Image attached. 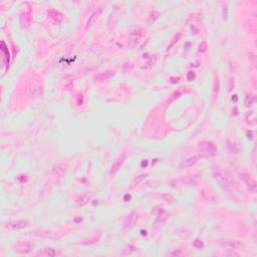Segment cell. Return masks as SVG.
Segmentation results:
<instances>
[{
    "label": "cell",
    "instance_id": "cell-1",
    "mask_svg": "<svg viewBox=\"0 0 257 257\" xmlns=\"http://www.w3.org/2000/svg\"><path fill=\"white\" fill-rule=\"evenodd\" d=\"M213 178L222 189H224L226 191H230L233 189V184H232V181L230 180V178L227 177L226 175H224L222 172L215 171L213 173Z\"/></svg>",
    "mask_w": 257,
    "mask_h": 257
},
{
    "label": "cell",
    "instance_id": "cell-2",
    "mask_svg": "<svg viewBox=\"0 0 257 257\" xmlns=\"http://www.w3.org/2000/svg\"><path fill=\"white\" fill-rule=\"evenodd\" d=\"M200 148H201V155L200 157L203 158H209V157H213L217 154V148H216L215 144L212 142H202L200 144Z\"/></svg>",
    "mask_w": 257,
    "mask_h": 257
},
{
    "label": "cell",
    "instance_id": "cell-3",
    "mask_svg": "<svg viewBox=\"0 0 257 257\" xmlns=\"http://www.w3.org/2000/svg\"><path fill=\"white\" fill-rule=\"evenodd\" d=\"M144 35V31L143 29L141 28H137L135 30H133V31L130 33L129 35V39H128V46L130 48H134V47H136L138 44L141 41L142 37Z\"/></svg>",
    "mask_w": 257,
    "mask_h": 257
},
{
    "label": "cell",
    "instance_id": "cell-4",
    "mask_svg": "<svg viewBox=\"0 0 257 257\" xmlns=\"http://www.w3.org/2000/svg\"><path fill=\"white\" fill-rule=\"evenodd\" d=\"M239 178H240L243 182L245 183V185L247 186L249 191H251V192L255 191V189H256V182H255V180L253 179L251 176H249V175L246 174V173H240V174H239Z\"/></svg>",
    "mask_w": 257,
    "mask_h": 257
},
{
    "label": "cell",
    "instance_id": "cell-5",
    "mask_svg": "<svg viewBox=\"0 0 257 257\" xmlns=\"http://www.w3.org/2000/svg\"><path fill=\"white\" fill-rule=\"evenodd\" d=\"M47 15H48L49 19L52 21L53 24L55 25H59L61 22H62V19H63V16L62 14L57 11L55 9H49L48 12H47Z\"/></svg>",
    "mask_w": 257,
    "mask_h": 257
},
{
    "label": "cell",
    "instance_id": "cell-6",
    "mask_svg": "<svg viewBox=\"0 0 257 257\" xmlns=\"http://www.w3.org/2000/svg\"><path fill=\"white\" fill-rule=\"evenodd\" d=\"M220 244L222 247L228 248L229 250H237L239 248H241L243 244L238 240H232V239H227V240H223L220 242Z\"/></svg>",
    "mask_w": 257,
    "mask_h": 257
},
{
    "label": "cell",
    "instance_id": "cell-7",
    "mask_svg": "<svg viewBox=\"0 0 257 257\" xmlns=\"http://www.w3.org/2000/svg\"><path fill=\"white\" fill-rule=\"evenodd\" d=\"M200 175H189V176H184L181 178V182L186 185H190V186H196L200 182Z\"/></svg>",
    "mask_w": 257,
    "mask_h": 257
},
{
    "label": "cell",
    "instance_id": "cell-8",
    "mask_svg": "<svg viewBox=\"0 0 257 257\" xmlns=\"http://www.w3.org/2000/svg\"><path fill=\"white\" fill-rule=\"evenodd\" d=\"M13 248H14L15 252L20 253V254H25V253L31 251L34 248V245L30 244V243H19V244L15 245Z\"/></svg>",
    "mask_w": 257,
    "mask_h": 257
},
{
    "label": "cell",
    "instance_id": "cell-9",
    "mask_svg": "<svg viewBox=\"0 0 257 257\" xmlns=\"http://www.w3.org/2000/svg\"><path fill=\"white\" fill-rule=\"evenodd\" d=\"M27 225H28V222L25 220H17L6 223L5 227H7L8 229H22L25 228Z\"/></svg>",
    "mask_w": 257,
    "mask_h": 257
},
{
    "label": "cell",
    "instance_id": "cell-10",
    "mask_svg": "<svg viewBox=\"0 0 257 257\" xmlns=\"http://www.w3.org/2000/svg\"><path fill=\"white\" fill-rule=\"evenodd\" d=\"M137 219H138V215H137L135 212H133V213L130 214V215L128 216V218L126 219L125 223H124L125 229H130V228H132L133 226L135 225Z\"/></svg>",
    "mask_w": 257,
    "mask_h": 257
},
{
    "label": "cell",
    "instance_id": "cell-11",
    "mask_svg": "<svg viewBox=\"0 0 257 257\" xmlns=\"http://www.w3.org/2000/svg\"><path fill=\"white\" fill-rule=\"evenodd\" d=\"M200 159V156H193V157H190V158H188V159H186L185 161H183L182 163L180 164V167L181 168H189V167H192L193 165H195L198 161H199Z\"/></svg>",
    "mask_w": 257,
    "mask_h": 257
},
{
    "label": "cell",
    "instance_id": "cell-12",
    "mask_svg": "<svg viewBox=\"0 0 257 257\" xmlns=\"http://www.w3.org/2000/svg\"><path fill=\"white\" fill-rule=\"evenodd\" d=\"M124 161H125V155H122L114 163V165L112 166V169H111V172H109V174L112 175V174H116V172H118L119 169H121V167L123 165V163H124Z\"/></svg>",
    "mask_w": 257,
    "mask_h": 257
},
{
    "label": "cell",
    "instance_id": "cell-13",
    "mask_svg": "<svg viewBox=\"0 0 257 257\" xmlns=\"http://www.w3.org/2000/svg\"><path fill=\"white\" fill-rule=\"evenodd\" d=\"M66 170H67V165L63 163L56 164V165L53 166V168H52V172L56 175H62L66 172Z\"/></svg>",
    "mask_w": 257,
    "mask_h": 257
},
{
    "label": "cell",
    "instance_id": "cell-14",
    "mask_svg": "<svg viewBox=\"0 0 257 257\" xmlns=\"http://www.w3.org/2000/svg\"><path fill=\"white\" fill-rule=\"evenodd\" d=\"M91 197H92L91 194H88V193L83 194L80 198H77V204L78 205V206H84L85 204L88 203V201H91Z\"/></svg>",
    "mask_w": 257,
    "mask_h": 257
},
{
    "label": "cell",
    "instance_id": "cell-15",
    "mask_svg": "<svg viewBox=\"0 0 257 257\" xmlns=\"http://www.w3.org/2000/svg\"><path fill=\"white\" fill-rule=\"evenodd\" d=\"M115 74V71H105V73H102L101 74H98L97 77H95V80H98V81L101 80H107L109 78H111L112 75Z\"/></svg>",
    "mask_w": 257,
    "mask_h": 257
},
{
    "label": "cell",
    "instance_id": "cell-16",
    "mask_svg": "<svg viewBox=\"0 0 257 257\" xmlns=\"http://www.w3.org/2000/svg\"><path fill=\"white\" fill-rule=\"evenodd\" d=\"M57 254L56 251L52 248H47V249H44L43 251L39 252L37 255H40V256H48V257H52V256H55Z\"/></svg>",
    "mask_w": 257,
    "mask_h": 257
},
{
    "label": "cell",
    "instance_id": "cell-17",
    "mask_svg": "<svg viewBox=\"0 0 257 257\" xmlns=\"http://www.w3.org/2000/svg\"><path fill=\"white\" fill-rule=\"evenodd\" d=\"M101 12H102V9H98V11H95L94 13H92L91 16L90 17V19H88V21H87V27H90L91 25H92V23L95 22V20L98 19V15H100Z\"/></svg>",
    "mask_w": 257,
    "mask_h": 257
},
{
    "label": "cell",
    "instance_id": "cell-18",
    "mask_svg": "<svg viewBox=\"0 0 257 257\" xmlns=\"http://www.w3.org/2000/svg\"><path fill=\"white\" fill-rule=\"evenodd\" d=\"M159 16H160V12H159V11H156V10H154L153 12H151V14H150V16H149V18H148V23H149V24H151V23L155 22L156 20L159 18Z\"/></svg>",
    "mask_w": 257,
    "mask_h": 257
},
{
    "label": "cell",
    "instance_id": "cell-19",
    "mask_svg": "<svg viewBox=\"0 0 257 257\" xmlns=\"http://www.w3.org/2000/svg\"><path fill=\"white\" fill-rule=\"evenodd\" d=\"M244 104H245V105H246L247 108L252 107V105L255 104V97H254V95H247V97H246V98H245Z\"/></svg>",
    "mask_w": 257,
    "mask_h": 257
},
{
    "label": "cell",
    "instance_id": "cell-20",
    "mask_svg": "<svg viewBox=\"0 0 257 257\" xmlns=\"http://www.w3.org/2000/svg\"><path fill=\"white\" fill-rule=\"evenodd\" d=\"M180 38H181V33H178V34H176V35H175L174 37H173V39H172V41L170 42V44L169 45H168V47H167V51H169L170 49H172V47L175 45V44H176L178 41H179L180 40Z\"/></svg>",
    "mask_w": 257,
    "mask_h": 257
},
{
    "label": "cell",
    "instance_id": "cell-21",
    "mask_svg": "<svg viewBox=\"0 0 257 257\" xmlns=\"http://www.w3.org/2000/svg\"><path fill=\"white\" fill-rule=\"evenodd\" d=\"M227 148H228V150L230 151L231 153H234V154H237L238 153V148H237V146L236 145H234V144H233L230 140H227Z\"/></svg>",
    "mask_w": 257,
    "mask_h": 257
},
{
    "label": "cell",
    "instance_id": "cell-22",
    "mask_svg": "<svg viewBox=\"0 0 257 257\" xmlns=\"http://www.w3.org/2000/svg\"><path fill=\"white\" fill-rule=\"evenodd\" d=\"M147 177H148V174H143V175H141V176H139V177L135 178V179H134V181H133L132 185H133V186H135V185L140 184V183L142 182L143 180H145Z\"/></svg>",
    "mask_w": 257,
    "mask_h": 257
},
{
    "label": "cell",
    "instance_id": "cell-23",
    "mask_svg": "<svg viewBox=\"0 0 257 257\" xmlns=\"http://www.w3.org/2000/svg\"><path fill=\"white\" fill-rule=\"evenodd\" d=\"M193 246L197 249H203L204 243L202 242V240H200V239H196V240L193 242Z\"/></svg>",
    "mask_w": 257,
    "mask_h": 257
},
{
    "label": "cell",
    "instance_id": "cell-24",
    "mask_svg": "<svg viewBox=\"0 0 257 257\" xmlns=\"http://www.w3.org/2000/svg\"><path fill=\"white\" fill-rule=\"evenodd\" d=\"M207 48H208V45H207V43L205 42V41H203L199 45V51H200V52H205V51L207 50Z\"/></svg>",
    "mask_w": 257,
    "mask_h": 257
},
{
    "label": "cell",
    "instance_id": "cell-25",
    "mask_svg": "<svg viewBox=\"0 0 257 257\" xmlns=\"http://www.w3.org/2000/svg\"><path fill=\"white\" fill-rule=\"evenodd\" d=\"M223 18L225 20H227V18H228V7H227V5L223 6Z\"/></svg>",
    "mask_w": 257,
    "mask_h": 257
},
{
    "label": "cell",
    "instance_id": "cell-26",
    "mask_svg": "<svg viewBox=\"0 0 257 257\" xmlns=\"http://www.w3.org/2000/svg\"><path fill=\"white\" fill-rule=\"evenodd\" d=\"M224 255H225V256H239L238 253H236L235 251H233V250H231V249H230V251L225 252Z\"/></svg>",
    "mask_w": 257,
    "mask_h": 257
},
{
    "label": "cell",
    "instance_id": "cell-27",
    "mask_svg": "<svg viewBox=\"0 0 257 257\" xmlns=\"http://www.w3.org/2000/svg\"><path fill=\"white\" fill-rule=\"evenodd\" d=\"M195 77H196V74H195V73H193V71H190V73H188V80L192 81Z\"/></svg>",
    "mask_w": 257,
    "mask_h": 257
},
{
    "label": "cell",
    "instance_id": "cell-28",
    "mask_svg": "<svg viewBox=\"0 0 257 257\" xmlns=\"http://www.w3.org/2000/svg\"><path fill=\"white\" fill-rule=\"evenodd\" d=\"M171 255L172 256H182L183 253L181 250H175V251H173L172 253H171Z\"/></svg>",
    "mask_w": 257,
    "mask_h": 257
},
{
    "label": "cell",
    "instance_id": "cell-29",
    "mask_svg": "<svg viewBox=\"0 0 257 257\" xmlns=\"http://www.w3.org/2000/svg\"><path fill=\"white\" fill-rule=\"evenodd\" d=\"M246 136H247V139H248V140H253V139H254V137H253V132L250 131V130H249V131L246 132Z\"/></svg>",
    "mask_w": 257,
    "mask_h": 257
},
{
    "label": "cell",
    "instance_id": "cell-30",
    "mask_svg": "<svg viewBox=\"0 0 257 257\" xmlns=\"http://www.w3.org/2000/svg\"><path fill=\"white\" fill-rule=\"evenodd\" d=\"M131 198H132L131 195H126L125 198H124V200H125L126 202H129L130 200H131Z\"/></svg>",
    "mask_w": 257,
    "mask_h": 257
},
{
    "label": "cell",
    "instance_id": "cell-31",
    "mask_svg": "<svg viewBox=\"0 0 257 257\" xmlns=\"http://www.w3.org/2000/svg\"><path fill=\"white\" fill-rule=\"evenodd\" d=\"M142 166H143V167H144V166H145V167L148 166V160H144V162L142 163Z\"/></svg>",
    "mask_w": 257,
    "mask_h": 257
}]
</instances>
